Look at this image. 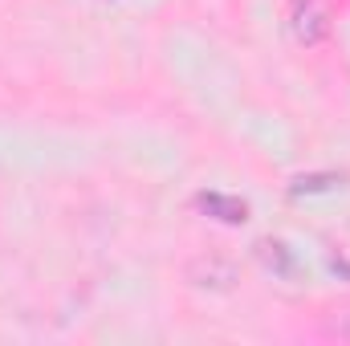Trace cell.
<instances>
[{"mask_svg": "<svg viewBox=\"0 0 350 346\" xmlns=\"http://www.w3.org/2000/svg\"><path fill=\"white\" fill-rule=\"evenodd\" d=\"M289 29L301 45H318L330 29V16H326V4L322 0H293L289 8Z\"/></svg>", "mask_w": 350, "mask_h": 346, "instance_id": "obj_1", "label": "cell"}, {"mask_svg": "<svg viewBox=\"0 0 350 346\" xmlns=\"http://www.w3.org/2000/svg\"><path fill=\"white\" fill-rule=\"evenodd\" d=\"M187 277L196 281V285H204V289H232V281H237V269L228 265V261H196L191 269H187Z\"/></svg>", "mask_w": 350, "mask_h": 346, "instance_id": "obj_2", "label": "cell"}, {"mask_svg": "<svg viewBox=\"0 0 350 346\" xmlns=\"http://www.w3.org/2000/svg\"><path fill=\"white\" fill-rule=\"evenodd\" d=\"M196 204H200V212H208V216H216L224 224H241L249 216V204L245 200H232V196H220V191H204Z\"/></svg>", "mask_w": 350, "mask_h": 346, "instance_id": "obj_3", "label": "cell"}, {"mask_svg": "<svg viewBox=\"0 0 350 346\" xmlns=\"http://www.w3.org/2000/svg\"><path fill=\"white\" fill-rule=\"evenodd\" d=\"M257 257L269 273H277V277H289L293 273V257H289V249L281 245V241H257Z\"/></svg>", "mask_w": 350, "mask_h": 346, "instance_id": "obj_4", "label": "cell"}, {"mask_svg": "<svg viewBox=\"0 0 350 346\" xmlns=\"http://www.w3.org/2000/svg\"><path fill=\"white\" fill-rule=\"evenodd\" d=\"M334 183H342L338 175H301L293 183V196H306V191H330Z\"/></svg>", "mask_w": 350, "mask_h": 346, "instance_id": "obj_5", "label": "cell"}, {"mask_svg": "<svg viewBox=\"0 0 350 346\" xmlns=\"http://www.w3.org/2000/svg\"><path fill=\"white\" fill-rule=\"evenodd\" d=\"M334 330H338L342 338H350V314H347V318H338V322H334Z\"/></svg>", "mask_w": 350, "mask_h": 346, "instance_id": "obj_6", "label": "cell"}]
</instances>
